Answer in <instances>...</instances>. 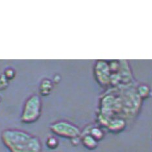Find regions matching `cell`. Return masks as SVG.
<instances>
[{
	"label": "cell",
	"mask_w": 152,
	"mask_h": 152,
	"mask_svg": "<svg viewBox=\"0 0 152 152\" xmlns=\"http://www.w3.org/2000/svg\"><path fill=\"white\" fill-rule=\"evenodd\" d=\"M1 140L10 152H40L42 150L39 137L23 130L5 129L1 133Z\"/></svg>",
	"instance_id": "6da1fadb"
},
{
	"label": "cell",
	"mask_w": 152,
	"mask_h": 152,
	"mask_svg": "<svg viewBox=\"0 0 152 152\" xmlns=\"http://www.w3.org/2000/svg\"><path fill=\"white\" fill-rule=\"evenodd\" d=\"M41 112L42 101L40 97L37 95H33L24 103L20 119L24 123H33L39 119Z\"/></svg>",
	"instance_id": "7a4b0ae2"
},
{
	"label": "cell",
	"mask_w": 152,
	"mask_h": 152,
	"mask_svg": "<svg viewBox=\"0 0 152 152\" xmlns=\"http://www.w3.org/2000/svg\"><path fill=\"white\" fill-rule=\"evenodd\" d=\"M50 129L55 134L70 139H75L80 134L79 129L77 127L72 123L64 121L56 122L51 124Z\"/></svg>",
	"instance_id": "3957f363"
},
{
	"label": "cell",
	"mask_w": 152,
	"mask_h": 152,
	"mask_svg": "<svg viewBox=\"0 0 152 152\" xmlns=\"http://www.w3.org/2000/svg\"><path fill=\"white\" fill-rule=\"evenodd\" d=\"M84 146L88 150H94L97 147V140L91 135H86L82 140Z\"/></svg>",
	"instance_id": "277c9868"
},
{
	"label": "cell",
	"mask_w": 152,
	"mask_h": 152,
	"mask_svg": "<svg viewBox=\"0 0 152 152\" xmlns=\"http://www.w3.org/2000/svg\"><path fill=\"white\" fill-rule=\"evenodd\" d=\"M46 144L48 148H50L51 150H54L58 147V141L55 137H50L47 139Z\"/></svg>",
	"instance_id": "5b68a950"
},
{
	"label": "cell",
	"mask_w": 152,
	"mask_h": 152,
	"mask_svg": "<svg viewBox=\"0 0 152 152\" xmlns=\"http://www.w3.org/2000/svg\"><path fill=\"white\" fill-rule=\"evenodd\" d=\"M50 81H48V80H42V82H41L40 84V94L42 95H46L48 94H49L50 89L48 88V86H50Z\"/></svg>",
	"instance_id": "8992f818"
},
{
	"label": "cell",
	"mask_w": 152,
	"mask_h": 152,
	"mask_svg": "<svg viewBox=\"0 0 152 152\" xmlns=\"http://www.w3.org/2000/svg\"><path fill=\"white\" fill-rule=\"evenodd\" d=\"M91 135L92 137H94V139L97 140L99 139H101L102 137V134L101 132H100V131H99L98 129H92Z\"/></svg>",
	"instance_id": "52a82bcc"
}]
</instances>
